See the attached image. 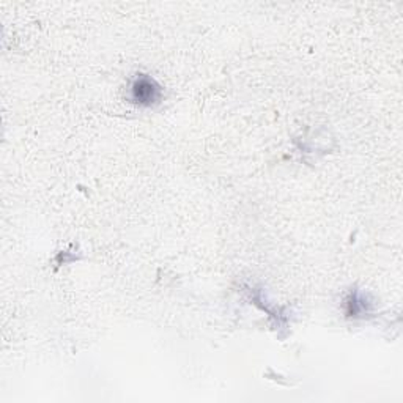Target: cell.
Segmentation results:
<instances>
[{
	"label": "cell",
	"mask_w": 403,
	"mask_h": 403,
	"mask_svg": "<svg viewBox=\"0 0 403 403\" xmlns=\"http://www.w3.org/2000/svg\"><path fill=\"white\" fill-rule=\"evenodd\" d=\"M159 87L150 78H139L132 85V99L142 106H150L159 99Z\"/></svg>",
	"instance_id": "1"
}]
</instances>
